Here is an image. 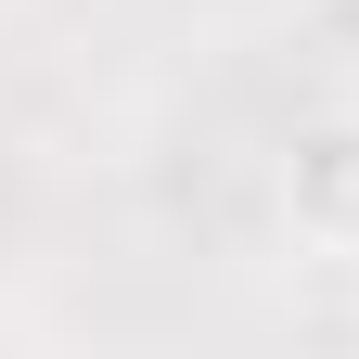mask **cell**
Segmentation results:
<instances>
[{"label": "cell", "instance_id": "obj_1", "mask_svg": "<svg viewBox=\"0 0 359 359\" xmlns=\"http://www.w3.org/2000/svg\"><path fill=\"white\" fill-rule=\"evenodd\" d=\"M283 231L308 257H359V103H321L283 142Z\"/></svg>", "mask_w": 359, "mask_h": 359}]
</instances>
